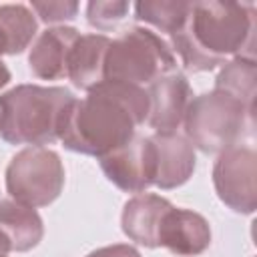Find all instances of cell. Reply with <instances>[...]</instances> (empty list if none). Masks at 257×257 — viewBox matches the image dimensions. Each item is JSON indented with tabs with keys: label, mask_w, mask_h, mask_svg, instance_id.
<instances>
[{
	"label": "cell",
	"mask_w": 257,
	"mask_h": 257,
	"mask_svg": "<svg viewBox=\"0 0 257 257\" xmlns=\"http://www.w3.org/2000/svg\"><path fill=\"white\" fill-rule=\"evenodd\" d=\"M86 257H141V255L131 245H108V247H100L88 253Z\"/></svg>",
	"instance_id": "44dd1931"
},
{
	"label": "cell",
	"mask_w": 257,
	"mask_h": 257,
	"mask_svg": "<svg viewBox=\"0 0 257 257\" xmlns=\"http://www.w3.org/2000/svg\"><path fill=\"white\" fill-rule=\"evenodd\" d=\"M173 205L151 193H139L133 199L124 203L120 225L124 235L131 241H137L145 247H157V237H159V227L165 217V213Z\"/></svg>",
	"instance_id": "4fadbf2b"
},
{
	"label": "cell",
	"mask_w": 257,
	"mask_h": 257,
	"mask_svg": "<svg viewBox=\"0 0 257 257\" xmlns=\"http://www.w3.org/2000/svg\"><path fill=\"white\" fill-rule=\"evenodd\" d=\"M110 183L126 193H143L155 185L157 157L151 137H133L122 147L98 159Z\"/></svg>",
	"instance_id": "ba28073f"
},
{
	"label": "cell",
	"mask_w": 257,
	"mask_h": 257,
	"mask_svg": "<svg viewBox=\"0 0 257 257\" xmlns=\"http://www.w3.org/2000/svg\"><path fill=\"white\" fill-rule=\"evenodd\" d=\"M149 116V94L143 86L102 80L68 106L58 139L66 149L104 157L135 137Z\"/></svg>",
	"instance_id": "6da1fadb"
},
{
	"label": "cell",
	"mask_w": 257,
	"mask_h": 257,
	"mask_svg": "<svg viewBox=\"0 0 257 257\" xmlns=\"http://www.w3.org/2000/svg\"><path fill=\"white\" fill-rule=\"evenodd\" d=\"M106 34H80L70 58H68V78L76 88L92 90L104 80V58L110 46Z\"/></svg>",
	"instance_id": "5bb4252c"
},
{
	"label": "cell",
	"mask_w": 257,
	"mask_h": 257,
	"mask_svg": "<svg viewBox=\"0 0 257 257\" xmlns=\"http://www.w3.org/2000/svg\"><path fill=\"white\" fill-rule=\"evenodd\" d=\"M211 245V227L207 219L195 211L171 207L159 227L157 247H165L175 255L193 257Z\"/></svg>",
	"instance_id": "30bf717a"
},
{
	"label": "cell",
	"mask_w": 257,
	"mask_h": 257,
	"mask_svg": "<svg viewBox=\"0 0 257 257\" xmlns=\"http://www.w3.org/2000/svg\"><path fill=\"white\" fill-rule=\"evenodd\" d=\"M32 12L40 16L42 22L56 24L64 20H72L78 12V2L70 0H44V2H32L30 4Z\"/></svg>",
	"instance_id": "ffe728a7"
},
{
	"label": "cell",
	"mask_w": 257,
	"mask_h": 257,
	"mask_svg": "<svg viewBox=\"0 0 257 257\" xmlns=\"http://www.w3.org/2000/svg\"><path fill=\"white\" fill-rule=\"evenodd\" d=\"M191 2H177V0H145L135 4L137 20L165 32L175 34L189 18Z\"/></svg>",
	"instance_id": "ac0fdd59"
},
{
	"label": "cell",
	"mask_w": 257,
	"mask_h": 257,
	"mask_svg": "<svg viewBox=\"0 0 257 257\" xmlns=\"http://www.w3.org/2000/svg\"><path fill=\"white\" fill-rule=\"evenodd\" d=\"M151 141H153L155 157H157L155 185L161 189H175L187 183L195 171L193 145L177 131L155 133Z\"/></svg>",
	"instance_id": "7c38bea8"
},
{
	"label": "cell",
	"mask_w": 257,
	"mask_h": 257,
	"mask_svg": "<svg viewBox=\"0 0 257 257\" xmlns=\"http://www.w3.org/2000/svg\"><path fill=\"white\" fill-rule=\"evenodd\" d=\"M185 139L203 153H223L251 133L253 108L239 98L213 90L195 96L183 118Z\"/></svg>",
	"instance_id": "277c9868"
},
{
	"label": "cell",
	"mask_w": 257,
	"mask_h": 257,
	"mask_svg": "<svg viewBox=\"0 0 257 257\" xmlns=\"http://www.w3.org/2000/svg\"><path fill=\"white\" fill-rule=\"evenodd\" d=\"M8 253H10V245L4 239V235L0 233V257H8Z\"/></svg>",
	"instance_id": "603a6c76"
},
{
	"label": "cell",
	"mask_w": 257,
	"mask_h": 257,
	"mask_svg": "<svg viewBox=\"0 0 257 257\" xmlns=\"http://www.w3.org/2000/svg\"><path fill=\"white\" fill-rule=\"evenodd\" d=\"M149 94V124L157 133H173L185 118L193 90L181 72H169L151 82Z\"/></svg>",
	"instance_id": "9c48e42d"
},
{
	"label": "cell",
	"mask_w": 257,
	"mask_h": 257,
	"mask_svg": "<svg viewBox=\"0 0 257 257\" xmlns=\"http://www.w3.org/2000/svg\"><path fill=\"white\" fill-rule=\"evenodd\" d=\"M64 187V167L58 153L44 147H26L6 167L10 197L26 207L50 205Z\"/></svg>",
	"instance_id": "8992f818"
},
{
	"label": "cell",
	"mask_w": 257,
	"mask_h": 257,
	"mask_svg": "<svg viewBox=\"0 0 257 257\" xmlns=\"http://www.w3.org/2000/svg\"><path fill=\"white\" fill-rule=\"evenodd\" d=\"M257 155L251 147L235 145L223 151L213 169L219 199L237 213H253L257 207Z\"/></svg>",
	"instance_id": "52a82bcc"
},
{
	"label": "cell",
	"mask_w": 257,
	"mask_h": 257,
	"mask_svg": "<svg viewBox=\"0 0 257 257\" xmlns=\"http://www.w3.org/2000/svg\"><path fill=\"white\" fill-rule=\"evenodd\" d=\"M255 78H257V66L255 58L235 56L231 62H227L221 72L217 74L215 88L223 90L235 98H239L243 104L253 108L255 100Z\"/></svg>",
	"instance_id": "e0dca14e"
},
{
	"label": "cell",
	"mask_w": 257,
	"mask_h": 257,
	"mask_svg": "<svg viewBox=\"0 0 257 257\" xmlns=\"http://www.w3.org/2000/svg\"><path fill=\"white\" fill-rule=\"evenodd\" d=\"M80 32L70 26H54L38 34L32 42L28 64L42 80H60L68 74V58Z\"/></svg>",
	"instance_id": "8fae6325"
},
{
	"label": "cell",
	"mask_w": 257,
	"mask_h": 257,
	"mask_svg": "<svg viewBox=\"0 0 257 257\" xmlns=\"http://www.w3.org/2000/svg\"><path fill=\"white\" fill-rule=\"evenodd\" d=\"M8 80H10V70L6 68V64L0 60V88L2 86H6L8 84Z\"/></svg>",
	"instance_id": "7402d4cb"
},
{
	"label": "cell",
	"mask_w": 257,
	"mask_h": 257,
	"mask_svg": "<svg viewBox=\"0 0 257 257\" xmlns=\"http://www.w3.org/2000/svg\"><path fill=\"white\" fill-rule=\"evenodd\" d=\"M169 46L191 72L211 70L229 54L253 58L255 8L239 2H191L189 18L171 34Z\"/></svg>",
	"instance_id": "7a4b0ae2"
},
{
	"label": "cell",
	"mask_w": 257,
	"mask_h": 257,
	"mask_svg": "<svg viewBox=\"0 0 257 257\" xmlns=\"http://www.w3.org/2000/svg\"><path fill=\"white\" fill-rule=\"evenodd\" d=\"M72 100L64 86L18 84L0 96V137L10 145H50Z\"/></svg>",
	"instance_id": "3957f363"
},
{
	"label": "cell",
	"mask_w": 257,
	"mask_h": 257,
	"mask_svg": "<svg viewBox=\"0 0 257 257\" xmlns=\"http://www.w3.org/2000/svg\"><path fill=\"white\" fill-rule=\"evenodd\" d=\"M34 12L24 4L0 6V46L4 54L22 52L36 34Z\"/></svg>",
	"instance_id": "2e32d148"
},
{
	"label": "cell",
	"mask_w": 257,
	"mask_h": 257,
	"mask_svg": "<svg viewBox=\"0 0 257 257\" xmlns=\"http://www.w3.org/2000/svg\"><path fill=\"white\" fill-rule=\"evenodd\" d=\"M0 233L8 241L10 251H28L40 243L44 227L32 207L14 199H0Z\"/></svg>",
	"instance_id": "9a60e30c"
},
{
	"label": "cell",
	"mask_w": 257,
	"mask_h": 257,
	"mask_svg": "<svg viewBox=\"0 0 257 257\" xmlns=\"http://www.w3.org/2000/svg\"><path fill=\"white\" fill-rule=\"evenodd\" d=\"M177 70V56L169 42L151 28L133 26L114 38L104 58V80L141 86Z\"/></svg>",
	"instance_id": "5b68a950"
},
{
	"label": "cell",
	"mask_w": 257,
	"mask_h": 257,
	"mask_svg": "<svg viewBox=\"0 0 257 257\" xmlns=\"http://www.w3.org/2000/svg\"><path fill=\"white\" fill-rule=\"evenodd\" d=\"M131 10V4L128 2H118V0H112V2H88L86 6V20L92 28L100 30V32H106V30H112L114 26H118L126 14Z\"/></svg>",
	"instance_id": "d6986e66"
}]
</instances>
